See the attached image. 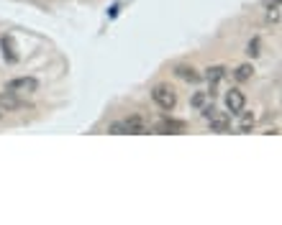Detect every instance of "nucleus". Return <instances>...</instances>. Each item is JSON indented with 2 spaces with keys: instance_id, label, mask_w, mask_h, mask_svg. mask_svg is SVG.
<instances>
[{
  "instance_id": "13",
  "label": "nucleus",
  "mask_w": 282,
  "mask_h": 225,
  "mask_svg": "<svg viewBox=\"0 0 282 225\" xmlns=\"http://www.w3.org/2000/svg\"><path fill=\"white\" fill-rule=\"evenodd\" d=\"M208 100H211V95H208V92H195V95H193V100H190V105L200 110V108H203Z\"/></svg>"
},
{
  "instance_id": "8",
  "label": "nucleus",
  "mask_w": 282,
  "mask_h": 225,
  "mask_svg": "<svg viewBox=\"0 0 282 225\" xmlns=\"http://www.w3.org/2000/svg\"><path fill=\"white\" fill-rule=\"evenodd\" d=\"M0 49H3V56H5L10 64L18 62V54H15V46H13V38H10V36H3V38H0Z\"/></svg>"
},
{
  "instance_id": "11",
  "label": "nucleus",
  "mask_w": 282,
  "mask_h": 225,
  "mask_svg": "<svg viewBox=\"0 0 282 225\" xmlns=\"http://www.w3.org/2000/svg\"><path fill=\"white\" fill-rule=\"evenodd\" d=\"M254 123H257V118H254L252 113H244V110L239 113V131H241V133H249V131L254 128Z\"/></svg>"
},
{
  "instance_id": "9",
  "label": "nucleus",
  "mask_w": 282,
  "mask_h": 225,
  "mask_svg": "<svg viewBox=\"0 0 282 225\" xmlns=\"http://www.w3.org/2000/svg\"><path fill=\"white\" fill-rule=\"evenodd\" d=\"M175 74H177L180 79H185V82H200V74H198L193 67H185V64H180V67L175 69Z\"/></svg>"
},
{
  "instance_id": "2",
  "label": "nucleus",
  "mask_w": 282,
  "mask_h": 225,
  "mask_svg": "<svg viewBox=\"0 0 282 225\" xmlns=\"http://www.w3.org/2000/svg\"><path fill=\"white\" fill-rule=\"evenodd\" d=\"M5 90L13 92V95L26 97V95H33V92L39 90V79H36V77H15V79L5 82Z\"/></svg>"
},
{
  "instance_id": "7",
  "label": "nucleus",
  "mask_w": 282,
  "mask_h": 225,
  "mask_svg": "<svg viewBox=\"0 0 282 225\" xmlns=\"http://www.w3.org/2000/svg\"><path fill=\"white\" fill-rule=\"evenodd\" d=\"M154 131L157 133H182L185 131V123L182 120H172V118H162Z\"/></svg>"
},
{
  "instance_id": "1",
  "label": "nucleus",
  "mask_w": 282,
  "mask_h": 225,
  "mask_svg": "<svg viewBox=\"0 0 282 225\" xmlns=\"http://www.w3.org/2000/svg\"><path fill=\"white\" fill-rule=\"evenodd\" d=\"M110 133H146V123H144V118H139V115H131V118H126V120H116V123H110V128H108Z\"/></svg>"
},
{
  "instance_id": "6",
  "label": "nucleus",
  "mask_w": 282,
  "mask_h": 225,
  "mask_svg": "<svg viewBox=\"0 0 282 225\" xmlns=\"http://www.w3.org/2000/svg\"><path fill=\"white\" fill-rule=\"evenodd\" d=\"M26 103H23V97L21 95H13V92H0V113H13V110H18V108H23Z\"/></svg>"
},
{
  "instance_id": "12",
  "label": "nucleus",
  "mask_w": 282,
  "mask_h": 225,
  "mask_svg": "<svg viewBox=\"0 0 282 225\" xmlns=\"http://www.w3.org/2000/svg\"><path fill=\"white\" fill-rule=\"evenodd\" d=\"M252 74H254V67L252 64H239L236 72H234L236 82H247V79H252Z\"/></svg>"
},
{
  "instance_id": "4",
  "label": "nucleus",
  "mask_w": 282,
  "mask_h": 225,
  "mask_svg": "<svg viewBox=\"0 0 282 225\" xmlns=\"http://www.w3.org/2000/svg\"><path fill=\"white\" fill-rule=\"evenodd\" d=\"M226 108H229L231 115H239V113L247 108V97H244V92H241L239 87H231V90L226 92Z\"/></svg>"
},
{
  "instance_id": "3",
  "label": "nucleus",
  "mask_w": 282,
  "mask_h": 225,
  "mask_svg": "<svg viewBox=\"0 0 282 225\" xmlns=\"http://www.w3.org/2000/svg\"><path fill=\"white\" fill-rule=\"evenodd\" d=\"M152 100H154L162 110H172V108L177 105V95H175V90H172L170 85H157V87L152 90Z\"/></svg>"
},
{
  "instance_id": "14",
  "label": "nucleus",
  "mask_w": 282,
  "mask_h": 225,
  "mask_svg": "<svg viewBox=\"0 0 282 225\" xmlns=\"http://www.w3.org/2000/svg\"><path fill=\"white\" fill-rule=\"evenodd\" d=\"M247 54H249V56H259V38H252V41H249Z\"/></svg>"
},
{
  "instance_id": "10",
  "label": "nucleus",
  "mask_w": 282,
  "mask_h": 225,
  "mask_svg": "<svg viewBox=\"0 0 282 225\" xmlns=\"http://www.w3.org/2000/svg\"><path fill=\"white\" fill-rule=\"evenodd\" d=\"M223 77H226V67H221V64H216V67H208V69H205V79H208L211 85H218Z\"/></svg>"
},
{
  "instance_id": "5",
  "label": "nucleus",
  "mask_w": 282,
  "mask_h": 225,
  "mask_svg": "<svg viewBox=\"0 0 282 225\" xmlns=\"http://www.w3.org/2000/svg\"><path fill=\"white\" fill-rule=\"evenodd\" d=\"M208 123H211V131L213 133H226V131H231V113H213L211 118H208Z\"/></svg>"
}]
</instances>
